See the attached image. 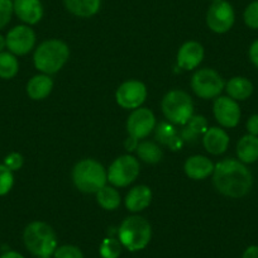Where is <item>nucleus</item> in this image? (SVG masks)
<instances>
[{
    "mask_svg": "<svg viewBox=\"0 0 258 258\" xmlns=\"http://www.w3.org/2000/svg\"><path fill=\"white\" fill-rule=\"evenodd\" d=\"M213 183L218 192L232 199L245 197L253 187V175L247 165L235 158H225L215 165Z\"/></svg>",
    "mask_w": 258,
    "mask_h": 258,
    "instance_id": "f257e3e1",
    "label": "nucleus"
},
{
    "mask_svg": "<svg viewBox=\"0 0 258 258\" xmlns=\"http://www.w3.org/2000/svg\"><path fill=\"white\" fill-rule=\"evenodd\" d=\"M19 71V62L16 54L12 52H2L0 53V79L11 80L16 78Z\"/></svg>",
    "mask_w": 258,
    "mask_h": 258,
    "instance_id": "a878e982",
    "label": "nucleus"
},
{
    "mask_svg": "<svg viewBox=\"0 0 258 258\" xmlns=\"http://www.w3.org/2000/svg\"><path fill=\"white\" fill-rule=\"evenodd\" d=\"M14 14L27 26L37 24L43 17L41 0H14Z\"/></svg>",
    "mask_w": 258,
    "mask_h": 258,
    "instance_id": "2eb2a0df",
    "label": "nucleus"
},
{
    "mask_svg": "<svg viewBox=\"0 0 258 258\" xmlns=\"http://www.w3.org/2000/svg\"><path fill=\"white\" fill-rule=\"evenodd\" d=\"M214 163L205 156H191L185 161L183 171L191 180H205L214 172Z\"/></svg>",
    "mask_w": 258,
    "mask_h": 258,
    "instance_id": "dca6fc26",
    "label": "nucleus"
},
{
    "mask_svg": "<svg viewBox=\"0 0 258 258\" xmlns=\"http://www.w3.org/2000/svg\"><path fill=\"white\" fill-rule=\"evenodd\" d=\"M208 120L203 115H192L180 133V137L186 143H195L199 138L204 137L208 131Z\"/></svg>",
    "mask_w": 258,
    "mask_h": 258,
    "instance_id": "412c9836",
    "label": "nucleus"
},
{
    "mask_svg": "<svg viewBox=\"0 0 258 258\" xmlns=\"http://www.w3.org/2000/svg\"><path fill=\"white\" fill-rule=\"evenodd\" d=\"M248 57H249V61L252 62L253 66L258 69V39L253 41L252 44L249 46V49H248Z\"/></svg>",
    "mask_w": 258,
    "mask_h": 258,
    "instance_id": "f704fd0d",
    "label": "nucleus"
},
{
    "mask_svg": "<svg viewBox=\"0 0 258 258\" xmlns=\"http://www.w3.org/2000/svg\"><path fill=\"white\" fill-rule=\"evenodd\" d=\"M53 258H84V254L80 248L76 245L64 244L56 248Z\"/></svg>",
    "mask_w": 258,
    "mask_h": 258,
    "instance_id": "7c9ffc66",
    "label": "nucleus"
},
{
    "mask_svg": "<svg viewBox=\"0 0 258 258\" xmlns=\"http://www.w3.org/2000/svg\"><path fill=\"white\" fill-rule=\"evenodd\" d=\"M204 58V47L195 41H188L180 47L177 52L178 68L185 71L197 69Z\"/></svg>",
    "mask_w": 258,
    "mask_h": 258,
    "instance_id": "4468645a",
    "label": "nucleus"
},
{
    "mask_svg": "<svg viewBox=\"0 0 258 258\" xmlns=\"http://www.w3.org/2000/svg\"><path fill=\"white\" fill-rule=\"evenodd\" d=\"M118 239L131 252L145 249L152 238V227L141 215L125 218L118 230Z\"/></svg>",
    "mask_w": 258,
    "mask_h": 258,
    "instance_id": "20e7f679",
    "label": "nucleus"
},
{
    "mask_svg": "<svg viewBox=\"0 0 258 258\" xmlns=\"http://www.w3.org/2000/svg\"><path fill=\"white\" fill-rule=\"evenodd\" d=\"M7 48L16 56H24L34 48L36 33L27 24L17 26L8 32L6 37Z\"/></svg>",
    "mask_w": 258,
    "mask_h": 258,
    "instance_id": "f8f14e48",
    "label": "nucleus"
},
{
    "mask_svg": "<svg viewBox=\"0 0 258 258\" xmlns=\"http://www.w3.org/2000/svg\"><path fill=\"white\" fill-rule=\"evenodd\" d=\"M147 99V88L138 80H129L121 84L115 93V100L124 109L141 108Z\"/></svg>",
    "mask_w": 258,
    "mask_h": 258,
    "instance_id": "9b49d317",
    "label": "nucleus"
},
{
    "mask_svg": "<svg viewBox=\"0 0 258 258\" xmlns=\"http://www.w3.org/2000/svg\"><path fill=\"white\" fill-rule=\"evenodd\" d=\"M152 202V191L148 186L138 185L135 186L132 190L126 194L125 208L131 213H140L150 207Z\"/></svg>",
    "mask_w": 258,
    "mask_h": 258,
    "instance_id": "a211bd4d",
    "label": "nucleus"
},
{
    "mask_svg": "<svg viewBox=\"0 0 258 258\" xmlns=\"http://www.w3.org/2000/svg\"><path fill=\"white\" fill-rule=\"evenodd\" d=\"M70 57V49L63 41L48 39L39 44L33 54L34 68L42 74L53 75L63 68Z\"/></svg>",
    "mask_w": 258,
    "mask_h": 258,
    "instance_id": "f03ea898",
    "label": "nucleus"
},
{
    "mask_svg": "<svg viewBox=\"0 0 258 258\" xmlns=\"http://www.w3.org/2000/svg\"><path fill=\"white\" fill-rule=\"evenodd\" d=\"M120 194L113 186L105 185L96 192V202L105 210H115L120 205Z\"/></svg>",
    "mask_w": 258,
    "mask_h": 258,
    "instance_id": "393cba45",
    "label": "nucleus"
},
{
    "mask_svg": "<svg viewBox=\"0 0 258 258\" xmlns=\"http://www.w3.org/2000/svg\"><path fill=\"white\" fill-rule=\"evenodd\" d=\"M229 136L224 129L219 126H212L208 128L203 137V145L204 148L210 153V155L219 156L223 155L229 147Z\"/></svg>",
    "mask_w": 258,
    "mask_h": 258,
    "instance_id": "f3484780",
    "label": "nucleus"
},
{
    "mask_svg": "<svg viewBox=\"0 0 258 258\" xmlns=\"http://www.w3.org/2000/svg\"><path fill=\"white\" fill-rule=\"evenodd\" d=\"M137 156L140 157L141 161L150 165H155L162 160V150L160 146L156 145L155 142H150V141H143V142L138 143L137 146Z\"/></svg>",
    "mask_w": 258,
    "mask_h": 258,
    "instance_id": "b1692460",
    "label": "nucleus"
},
{
    "mask_svg": "<svg viewBox=\"0 0 258 258\" xmlns=\"http://www.w3.org/2000/svg\"><path fill=\"white\" fill-rule=\"evenodd\" d=\"M242 258H258V245H249L245 248Z\"/></svg>",
    "mask_w": 258,
    "mask_h": 258,
    "instance_id": "c9c22d12",
    "label": "nucleus"
},
{
    "mask_svg": "<svg viewBox=\"0 0 258 258\" xmlns=\"http://www.w3.org/2000/svg\"><path fill=\"white\" fill-rule=\"evenodd\" d=\"M121 248H123V245L119 242V239L105 238L101 242L99 252H100L101 258H119V255L121 254Z\"/></svg>",
    "mask_w": 258,
    "mask_h": 258,
    "instance_id": "cd10ccee",
    "label": "nucleus"
},
{
    "mask_svg": "<svg viewBox=\"0 0 258 258\" xmlns=\"http://www.w3.org/2000/svg\"><path fill=\"white\" fill-rule=\"evenodd\" d=\"M23 242L29 253L38 258H51L57 248L53 228L39 220L27 225L23 232Z\"/></svg>",
    "mask_w": 258,
    "mask_h": 258,
    "instance_id": "7ed1b4c3",
    "label": "nucleus"
},
{
    "mask_svg": "<svg viewBox=\"0 0 258 258\" xmlns=\"http://www.w3.org/2000/svg\"><path fill=\"white\" fill-rule=\"evenodd\" d=\"M140 162L131 155L119 156L109 166L108 181L115 187H125L140 176Z\"/></svg>",
    "mask_w": 258,
    "mask_h": 258,
    "instance_id": "0eeeda50",
    "label": "nucleus"
},
{
    "mask_svg": "<svg viewBox=\"0 0 258 258\" xmlns=\"http://www.w3.org/2000/svg\"><path fill=\"white\" fill-rule=\"evenodd\" d=\"M6 48H7L6 37L0 34V53H2V52H4V49H6Z\"/></svg>",
    "mask_w": 258,
    "mask_h": 258,
    "instance_id": "58836bf2",
    "label": "nucleus"
},
{
    "mask_svg": "<svg viewBox=\"0 0 258 258\" xmlns=\"http://www.w3.org/2000/svg\"><path fill=\"white\" fill-rule=\"evenodd\" d=\"M14 13L12 0H0V31L6 28Z\"/></svg>",
    "mask_w": 258,
    "mask_h": 258,
    "instance_id": "2f4dec72",
    "label": "nucleus"
},
{
    "mask_svg": "<svg viewBox=\"0 0 258 258\" xmlns=\"http://www.w3.org/2000/svg\"><path fill=\"white\" fill-rule=\"evenodd\" d=\"M235 22V13L232 4L227 0H215L207 13V24L215 33H227Z\"/></svg>",
    "mask_w": 258,
    "mask_h": 258,
    "instance_id": "1a4fd4ad",
    "label": "nucleus"
},
{
    "mask_svg": "<svg viewBox=\"0 0 258 258\" xmlns=\"http://www.w3.org/2000/svg\"><path fill=\"white\" fill-rule=\"evenodd\" d=\"M237 158L244 165H252L258 161V137L245 135L237 142Z\"/></svg>",
    "mask_w": 258,
    "mask_h": 258,
    "instance_id": "6ab92c4d",
    "label": "nucleus"
},
{
    "mask_svg": "<svg viewBox=\"0 0 258 258\" xmlns=\"http://www.w3.org/2000/svg\"><path fill=\"white\" fill-rule=\"evenodd\" d=\"M124 146H125L126 151H129V152H132V151L137 150L138 141L135 140V138H132V137H128V138H126L125 143H124Z\"/></svg>",
    "mask_w": 258,
    "mask_h": 258,
    "instance_id": "e433bc0d",
    "label": "nucleus"
},
{
    "mask_svg": "<svg viewBox=\"0 0 258 258\" xmlns=\"http://www.w3.org/2000/svg\"><path fill=\"white\" fill-rule=\"evenodd\" d=\"M14 185L13 171L9 170L4 163H0V197H4L12 190Z\"/></svg>",
    "mask_w": 258,
    "mask_h": 258,
    "instance_id": "c85d7f7f",
    "label": "nucleus"
},
{
    "mask_svg": "<svg viewBox=\"0 0 258 258\" xmlns=\"http://www.w3.org/2000/svg\"><path fill=\"white\" fill-rule=\"evenodd\" d=\"M177 131L170 121H161L155 128V138L163 146H170L177 137Z\"/></svg>",
    "mask_w": 258,
    "mask_h": 258,
    "instance_id": "bb28decb",
    "label": "nucleus"
},
{
    "mask_svg": "<svg viewBox=\"0 0 258 258\" xmlns=\"http://www.w3.org/2000/svg\"><path fill=\"white\" fill-rule=\"evenodd\" d=\"M156 128V116L148 108H137L129 114L126 120V132L135 140L148 137Z\"/></svg>",
    "mask_w": 258,
    "mask_h": 258,
    "instance_id": "9d476101",
    "label": "nucleus"
},
{
    "mask_svg": "<svg viewBox=\"0 0 258 258\" xmlns=\"http://www.w3.org/2000/svg\"><path fill=\"white\" fill-rule=\"evenodd\" d=\"M245 128H247L248 135L257 136L258 137V114H252V115L247 119Z\"/></svg>",
    "mask_w": 258,
    "mask_h": 258,
    "instance_id": "72a5a7b5",
    "label": "nucleus"
},
{
    "mask_svg": "<svg viewBox=\"0 0 258 258\" xmlns=\"http://www.w3.org/2000/svg\"><path fill=\"white\" fill-rule=\"evenodd\" d=\"M161 108L165 118L173 125H183L194 115L192 99L186 91L178 89L163 96Z\"/></svg>",
    "mask_w": 258,
    "mask_h": 258,
    "instance_id": "423d86ee",
    "label": "nucleus"
},
{
    "mask_svg": "<svg viewBox=\"0 0 258 258\" xmlns=\"http://www.w3.org/2000/svg\"><path fill=\"white\" fill-rule=\"evenodd\" d=\"M63 4L71 14L80 18L95 16L101 6V0H63Z\"/></svg>",
    "mask_w": 258,
    "mask_h": 258,
    "instance_id": "5701e85b",
    "label": "nucleus"
},
{
    "mask_svg": "<svg viewBox=\"0 0 258 258\" xmlns=\"http://www.w3.org/2000/svg\"><path fill=\"white\" fill-rule=\"evenodd\" d=\"M213 113L218 123L224 128H234L239 124L242 111L238 101L229 96H218L214 100Z\"/></svg>",
    "mask_w": 258,
    "mask_h": 258,
    "instance_id": "ddd939ff",
    "label": "nucleus"
},
{
    "mask_svg": "<svg viewBox=\"0 0 258 258\" xmlns=\"http://www.w3.org/2000/svg\"><path fill=\"white\" fill-rule=\"evenodd\" d=\"M108 172L101 163L93 158L80 161L73 168V182L84 194H96L106 185Z\"/></svg>",
    "mask_w": 258,
    "mask_h": 258,
    "instance_id": "39448f33",
    "label": "nucleus"
},
{
    "mask_svg": "<svg viewBox=\"0 0 258 258\" xmlns=\"http://www.w3.org/2000/svg\"><path fill=\"white\" fill-rule=\"evenodd\" d=\"M243 21L248 28L258 29V0L248 4L243 13Z\"/></svg>",
    "mask_w": 258,
    "mask_h": 258,
    "instance_id": "c756f323",
    "label": "nucleus"
},
{
    "mask_svg": "<svg viewBox=\"0 0 258 258\" xmlns=\"http://www.w3.org/2000/svg\"><path fill=\"white\" fill-rule=\"evenodd\" d=\"M4 165L9 168L11 171H18L23 167V163H24V158L21 153L18 152H12L4 158Z\"/></svg>",
    "mask_w": 258,
    "mask_h": 258,
    "instance_id": "473e14b6",
    "label": "nucleus"
},
{
    "mask_svg": "<svg viewBox=\"0 0 258 258\" xmlns=\"http://www.w3.org/2000/svg\"><path fill=\"white\" fill-rule=\"evenodd\" d=\"M53 89V80L46 74L36 75L27 84V94L32 100H43Z\"/></svg>",
    "mask_w": 258,
    "mask_h": 258,
    "instance_id": "4be33fe9",
    "label": "nucleus"
},
{
    "mask_svg": "<svg viewBox=\"0 0 258 258\" xmlns=\"http://www.w3.org/2000/svg\"><path fill=\"white\" fill-rule=\"evenodd\" d=\"M0 258H24V255L19 252H16V250H7L0 255Z\"/></svg>",
    "mask_w": 258,
    "mask_h": 258,
    "instance_id": "4c0bfd02",
    "label": "nucleus"
},
{
    "mask_svg": "<svg viewBox=\"0 0 258 258\" xmlns=\"http://www.w3.org/2000/svg\"><path fill=\"white\" fill-rule=\"evenodd\" d=\"M225 83L220 74L213 69L198 70L191 78V89L197 96L209 100L220 96L224 90Z\"/></svg>",
    "mask_w": 258,
    "mask_h": 258,
    "instance_id": "6e6552de",
    "label": "nucleus"
},
{
    "mask_svg": "<svg viewBox=\"0 0 258 258\" xmlns=\"http://www.w3.org/2000/svg\"><path fill=\"white\" fill-rule=\"evenodd\" d=\"M225 91L228 96L235 101H244L252 96L254 86L249 79L244 76H234L225 84Z\"/></svg>",
    "mask_w": 258,
    "mask_h": 258,
    "instance_id": "aec40b11",
    "label": "nucleus"
}]
</instances>
